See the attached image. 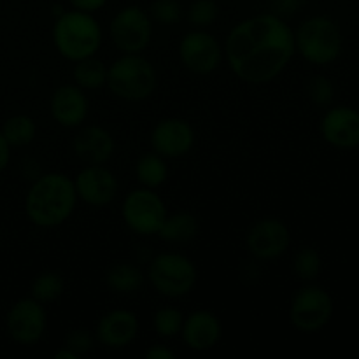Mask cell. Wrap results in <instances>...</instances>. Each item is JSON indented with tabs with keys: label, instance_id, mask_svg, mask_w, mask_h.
I'll use <instances>...</instances> for the list:
<instances>
[{
	"label": "cell",
	"instance_id": "cell-11",
	"mask_svg": "<svg viewBox=\"0 0 359 359\" xmlns=\"http://www.w3.org/2000/svg\"><path fill=\"white\" fill-rule=\"evenodd\" d=\"M224 51L219 41L205 28L188 32L179 42V58L182 65L193 74L207 76L219 69Z\"/></svg>",
	"mask_w": 359,
	"mask_h": 359
},
{
	"label": "cell",
	"instance_id": "cell-33",
	"mask_svg": "<svg viewBox=\"0 0 359 359\" xmlns=\"http://www.w3.org/2000/svg\"><path fill=\"white\" fill-rule=\"evenodd\" d=\"M70 6L76 11H83V13H97L102 7L107 4V0H69Z\"/></svg>",
	"mask_w": 359,
	"mask_h": 359
},
{
	"label": "cell",
	"instance_id": "cell-13",
	"mask_svg": "<svg viewBox=\"0 0 359 359\" xmlns=\"http://www.w3.org/2000/svg\"><path fill=\"white\" fill-rule=\"evenodd\" d=\"M77 198L91 207H107L118 196L119 182L104 165H86L74 179Z\"/></svg>",
	"mask_w": 359,
	"mask_h": 359
},
{
	"label": "cell",
	"instance_id": "cell-8",
	"mask_svg": "<svg viewBox=\"0 0 359 359\" xmlns=\"http://www.w3.org/2000/svg\"><path fill=\"white\" fill-rule=\"evenodd\" d=\"M121 216L126 226L140 237H154L168 216L163 198L154 189L139 188L125 196Z\"/></svg>",
	"mask_w": 359,
	"mask_h": 359
},
{
	"label": "cell",
	"instance_id": "cell-21",
	"mask_svg": "<svg viewBox=\"0 0 359 359\" xmlns=\"http://www.w3.org/2000/svg\"><path fill=\"white\" fill-rule=\"evenodd\" d=\"M146 283L142 270L133 263H116L105 272V284L112 293L133 294L139 293Z\"/></svg>",
	"mask_w": 359,
	"mask_h": 359
},
{
	"label": "cell",
	"instance_id": "cell-36",
	"mask_svg": "<svg viewBox=\"0 0 359 359\" xmlns=\"http://www.w3.org/2000/svg\"><path fill=\"white\" fill-rule=\"evenodd\" d=\"M55 358L56 359H77L79 356H77V354L74 353V351L67 349V347L62 346V349L56 351V353H55Z\"/></svg>",
	"mask_w": 359,
	"mask_h": 359
},
{
	"label": "cell",
	"instance_id": "cell-6",
	"mask_svg": "<svg viewBox=\"0 0 359 359\" xmlns=\"http://www.w3.org/2000/svg\"><path fill=\"white\" fill-rule=\"evenodd\" d=\"M147 279L158 294L165 298H182L191 293L198 280L196 266L181 252H160L147 269Z\"/></svg>",
	"mask_w": 359,
	"mask_h": 359
},
{
	"label": "cell",
	"instance_id": "cell-29",
	"mask_svg": "<svg viewBox=\"0 0 359 359\" xmlns=\"http://www.w3.org/2000/svg\"><path fill=\"white\" fill-rule=\"evenodd\" d=\"M149 16L156 23L172 27L182 18V6L179 0H154L151 4Z\"/></svg>",
	"mask_w": 359,
	"mask_h": 359
},
{
	"label": "cell",
	"instance_id": "cell-12",
	"mask_svg": "<svg viewBox=\"0 0 359 359\" xmlns=\"http://www.w3.org/2000/svg\"><path fill=\"white\" fill-rule=\"evenodd\" d=\"M291 245V231L286 223L277 217H263L249 228L245 248L251 258L258 262H273L287 252Z\"/></svg>",
	"mask_w": 359,
	"mask_h": 359
},
{
	"label": "cell",
	"instance_id": "cell-22",
	"mask_svg": "<svg viewBox=\"0 0 359 359\" xmlns=\"http://www.w3.org/2000/svg\"><path fill=\"white\" fill-rule=\"evenodd\" d=\"M107 70L109 67L102 60H98L97 56H88L74 65V84H77L84 91L100 90L107 84Z\"/></svg>",
	"mask_w": 359,
	"mask_h": 359
},
{
	"label": "cell",
	"instance_id": "cell-16",
	"mask_svg": "<svg viewBox=\"0 0 359 359\" xmlns=\"http://www.w3.org/2000/svg\"><path fill=\"white\" fill-rule=\"evenodd\" d=\"M319 130L330 146L339 149L359 147V111L347 105L328 109L323 116Z\"/></svg>",
	"mask_w": 359,
	"mask_h": 359
},
{
	"label": "cell",
	"instance_id": "cell-34",
	"mask_svg": "<svg viewBox=\"0 0 359 359\" xmlns=\"http://www.w3.org/2000/svg\"><path fill=\"white\" fill-rule=\"evenodd\" d=\"M144 356L147 359H174L175 353L172 349H168L167 346H161V344H156V346L146 349Z\"/></svg>",
	"mask_w": 359,
	"mask_h": 359
},
{
	"label": "cell",
	"instance_id": "cell-24",
	"mask_svg": "<svg viewBox=\"0 0 359 359\" xmlns=\"http://www.w3.org/2000/svg\"><path fill=\"white\" fill-rule=\"evenodd\" d=\"M0 132L11 147H25L35 140L37 125L30 116L16 114L4 121Z\"/></svg>",
	"mask_w": 359,
	"mask_h": 359
},
{
	"label": "cell",
	"instance_id": "cell-35",
	"mask_svg": "<svg viewBox=\"0 0 359 359\" xmlns=\"http://www.w3.org/2000/svg\"><path fill=\"white\" fill-rule=\"evenodd\" d=\"M11 149L13 147L7 144V140L4 139L2 132H0V174L9 167V161H11Z\"/></svg>",
	"mask_w": 359,
	"mask_h": 359
},
{
	"label": "cell",
	"instance_id": "cell-10",
	"mask_svg": "<svg viewBox=\"0 0 359 359\" xmlns=\"http://www.w3.org/2000/svg\"><path fill=\"white\" fill-rule=\"evenodd\" d=\"M109 34L121 53H142L153 39V20L142 7H123L112 18Z\"/></svg>",
	"mask_w": 359,
	"mask_h": 359
},
{
	"label": "cell",
	"instance_id": "cell-5",
	"mask_svg": "<svg viewBox=\"0 0 359 359\" xmlns=\"http://www.w3.org/2000/svg\"><path fill=\"white\" fill-rule=\"evenodd\" d=\"M294 48L298 55L312 65H330L342 55V32L332 18H307L294 32Z\"/></svg>",
	"mask_w": 359,
	"mask_h": 359
},
{
	"label": "cell",
	"instance_id": "cell-19",
	"mask_svg": "<svg viewBox=\"0 0 359 359\" xmlns=\"http://www.w3.org/2000/svg\"><path fill=\"white\" fill-rule=\"evenodd\" d=\"M74 154L86 165H104L112 158L116 149L114 137L109 130L98 125L81 126L72 140Z\"/></svg>",
	"mask_w": 359,
	"mask_h": 359
},
{
	"label": "cell",
	"instance_id": "cell-7",
	"mask_svg": "<svg viewBox=\"0 0 359 359\" xmlns=\"http://www.w3.org/2000/svg\"><path fill=\"white\" fill-rule=\"evenodd\" d=\"M335 305L332 294L321 286H304L294 293L290 305V321L305 335L319 333L332 321Z\"/></svg>",
	"mask_w": 359,
	"mask_h": 359
},
{
	"label": "cell",
	"instance_id": "cell-2",
	"mask_svg": "<svg viewBox=\"0 0 359 359\" xmlns=\"http://www.w3.org/2000/svg\"><path fill=\"white\" fill-rule=\"evenodd\" d=\"M74 179L62 172L42 174L25 196V214L39 228H56L70 219L77 205Z\"/></svg>",
	"mask_w": 359,
	"mask_h": 359
},
{
	"label": "cell",
	"instance_id": "cell-3",
	"mask_svg": "<svg viewBox=\"0 0 359 359\" xmlns=\"http://www.w3.org/2000/svg\"><path fill=\"white\" fill-rule=\"evenodd\" d=\"M102 27L93 14L83 11H65L53 25V44L69 62L95 56L102 46Z\"/></svg>",
	"mask_w": 359,
	"mask_h": 359
},
{
	"label": "cell",
	"instance_id": "cell-17",
	"mask_svg": "<svg viewBox=\"0 0 359 359\" xmlns=\"http://www.w3.org/2000/svg\"><path fill=\"white\" fill-rule=\"evenodd\" d=\"M49 111L63 128H79L90 114V102L77 84H63L53 93Z\"/></svg>",
	"mask_w": 359,
	"mask_h": 359
},
{
	"label": "cell",
	"instance_id": "cell-20",
	"mask_svg": "<svg viewBox=\"0 0 359 359\" xmlns=\"http://www.w3.org/2000/svg\"><path fill=\"white\" fill-rule=\"evenodd\" d=\"M200 231V223L191 212L168 214L161 224L158 237L170 244H184L196 238Z\"/></svg>",
	"mask_w": 359,
	"mask_h": 359
},
{
	"label": "cell",
	"instance_id": "cell-23",
	"mask_svg": "<svg viewBox=\"0 0 359 359\" xmlns=\"http://www.w3.org/2000/svg\"><path fill=\"white\" fill-rule=\"evenodd\" d=\"M135 177L142 188L158 189L165 184L168 177V167L163 156L158 153H147L135 163Z\"/></svg>",
	"mask_w": 359,
	"mask_h": 359
},
{
	"label": "cell",
	"instance_id": "cell-9",
	"mask_svg": "<svg viewBox=\"0 0 359 359\" xmlns=\"http://www.w3.org/2000/svg\"><path fill=\"white\" fill-rule=\"evenodd\" d=\"M48 330V312L44 304L34 298L14 302L6 314V332L18 346L32 347L41 342Z\"/></svg>",
	"mask_w": 359,
	"mask_h": 359
},
{
	"label": "cell",
	"instance_id": "cell-25",
	"mask_svg": "<svg viewBox=\"0 0 359 359\" xmlns=\"http://www.w3.org/2000/svg\"><path fill=\"white\" fill-rule=\"evenodd\" d=\"M65 293V279L58 272H42L32 280L30 297L41 304H53Z\"/></svg>",
	"mask_w": 359,
	"mask_h": 359
},
{
	"label": "cell",
	"instance_id": "cell-14",
	"mask_svg": "<svg viewBox=\"0 0 359 359\" xmlns=\"http://www.w3.org/2000/svg\"><path fill=\"white\" fill-rule=\"evenodd\" d=\"M140 323L135 312L128 309H114L98 319L95 339L107 349L119 351L132 346L139 337Z\"/></svg>",
	"mask_w": 359,
	"mask_h": 359
},
{
	"label": "cell",
	"instance_id": "cell-1",
	"mask_svg": "<svg viewBox=\"0 0 359 359\" xmlns=\"http://www.w3.org/2000/svg\"><path fill=\"white\" fill-rule=\"evenodd\" d=\"M223 51L238 79L266 84L283 74L297 53L294 32L277 14H256L231 28Z\"/></svg>",
	"mask_w": 359,
	"mask_h": 359
},
{
	"label": "cell",
	"instance_id": "cell-27",
	"mask_svg": "<svg viewBox=\"0 0 359 359\" xmlns=\"http://www.w3.org/2000/svg\"><path fill=\"white\" fill-rule=\"evenodd\" d=\"M182 321L184 316L175 307H161L153 316L154 332L161 339H175L181 335Z\"/></svg>",
	"mask_w": 359,
	"mask_h": 359
},
{
	"label": "cell",
	"instance_id": "cell-28",
	"mask_svg": "<svg viewBox=\"0 0 359 359\" xmlns=\"http://www.w3.org/2000/svg\"><path fill=\"white\" fill-rule=\"evenodd\" d=\"M217 16H219V7H217L216 0H195L186 13L188 23L193 28L210 27L217 20Z\"/></svg>",
	"mask_w": 359,
	"mask_h": 359
},
{
	"label": "cell",
	"instance_id": "cell-15",
	"mask_svg": "<svg viewBox=\"0 0 359 359\" xmlns=\"http://www.w3.org/2000/svg\"><path fill=\"white\" fill-rule=\"evenodd\" d=\"M154 153L163 158H181L195 146V130L186 119H161L149 137Z\"/></svg>",
	"mask_w": 359,
	"mask_h": 359
},
{
	"label": "cell",
	"instance_id": "cell-4",
	"mask_svg": "<svg viewBox=\"0 0 359 359\" xmlns=\"http://www.w3.org/2000/svg\"><path fill=\"white\" fill-rule=\"evenodd\" d=\"M156 69L140 53H123L107 70V84L112 95L126 102H142L156 90Z\"/></svg>",
	"mask_w": 359,
	"mask_h": 359
},
{
	"label": "cell",
	"instance_id": "cell-18",
	"mask_svg": "<svg viewBox=\"0 0 359 359\" xmlns=\"http://www.w3.org/2000/svg\"><path fill=\"white\" fill-rule=\"evenodd\" d=\"M223 337V325L210 311H195L182 321L181 339L188 349L205 353L214 349Z\"/></svg>",
	"mask_w": 359,
	"mask_h": 359
},
{
	"label": "cell",
	"instance_id": "cell-31",
	"mask_svg": "<svg viewBox=\"0 0 359 359\" xmlns=\"http://www.w3.org/2000/svg\"><path fill=\"white\" fill-rule=\"evenodd\" d=\"M95 342H97V339H95V335L90 330L74 328L67 333L65 340H63V347L74 351V353L81 358L93 349Z\"/></svg>",
	"mask_w": 359,
	"mask_h": 359
},
{
	"label": "cell",
	"instance_id": "cell-32",
	"mask_svg": "<svg viewBox=\"0 0 359 359\" xmlns=\"http://www.w3.org/2000/svg\"><path fill=\"white\" fill-rule=\"evenodd\" d=\"M309 0H270V9L279 18H290L300 13Z\"/></svg>",
	"mask_w": 359,
	"mask_h": 359
},
{
	"label": "cell",
	"instance_id": "cell-26",
	"mask_svg": "<svg viewBox=\"0 0 359 359\" xmlns=\"http://www.w3.org/2000/svg\"><path fill=\"white\" fill-rule=\"evenodd\" d=\"M321 269L323 258L321 255H319L318 249L307 245V248H302L300 251L294 255L293 270L298 276V279L307 280V283L316 280L319 277V273H321Z\"/></svg>",
	"mask_w": 359,
	"mask_h": 359
},
{
	"label": "cell",
	"instance_id": "cell-30",
	"mask_svg": "<svg viewBox=\"0 0 359 359\" xmlns=\"http://www.w3.org/2000/svg\"><path fill=\"white\" fill-rule=\"evenodd\" d=\"M307 93L314 105H318V107H330L333 98H335V86H333V83L328 77L319 74V76L311 77L307 84Z\"/></svg>",
	"mask_w": 359,
	"mask_h": 359
}]
</instances>
